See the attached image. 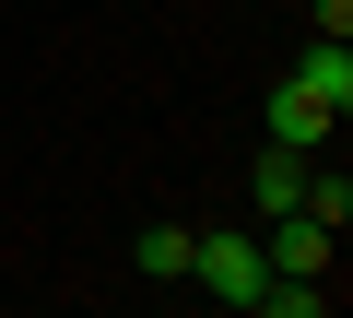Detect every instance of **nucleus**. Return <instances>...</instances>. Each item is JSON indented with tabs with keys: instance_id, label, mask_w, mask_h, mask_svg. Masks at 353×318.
Returning <instances> with one entry per match:
<instances>
[{
	"instance_id": "f257e3e1",
	"label": "nucleus",
	"mask_w": 353,
	"mask_h": 318,
	"mask_svg": "<svg viewBox=\"0 0 353 318\" xmlns=\"http://www.w3.org/2000/svg\"><path fill=\"white\" fill-rule=\"evenodd\" d=\"M189 271H201V283H212L236 318L271 295V259H259V236H236V224H224V236H189Z\"/></svg>"
},
{
	"instance_id": "f03ea898",
	"label": "nucleus",
	"mask_w": 353,
	"mask_h": 318,
	"mask_svg": "<svg viewBox=\"0 0 353 318\" xmlns=\"http://www.w3.org/2000/svg\"><path fill=\"white\" fill-rule=\"evenodd\" d=\"M259 130H271L283 153H330V130H341V118H330L306 83H271V118H259Z\"/></svg>"
},
{
	"instance_id": "7ed1b4c3",
	"label": "nucleus",
	"mask_w": 353,
	"mask_h": 318,
	"mask_svg": "<svg viewBox=\"0 0 353 318\" xmlns=\"http://www.w3.org/2000/svg\"><path fill=\"white\" fill-rule=\"evenodd\" d=\"M259 259H271V283H318V271H330V224H318V212H283Z\"/></svg>"
},
{
	"instance_id": "20e7f679",
	"label": "nucleus",
	"mask_w": 353,
	"mask_h": 318,
	"mask_svg": "<svg viewBox=\"0 0 353 318\" xmlns=\"http://www.w3.org/2000/svg\"><path fill=\"white\" fill-rule=\"evenodd\" d=\"M283 83H306V95L341 118V106H353V48H341V36H306V59H294Z\"/></svg>"
},
{
	"instance_id": "39448f33",
	"label": "nucleus",
	"mask_w": 353,
	"mask_h": 318,
	"mask_svg": "<svg viewBox=\"0 0 353 318\" xmlns=\"http://www.w3.org/2000/svg\"><path fill=\"white\" fill-rule=\"evenodd\" d=\"M306 166H318V153H283V141H271V153H259V177H248L259 212H294V201H306Z\"/></svg>"
},
{
	"instance_id": "423d86ee",
	"label": "nucleus",
	"mask_w": 353,
	"mask_h": 318,
	"mask_svg": "<svg viewBox=\"0 0 353 318\" xmlns=\"http://www.w3.org/2000/svg\"><path fill=\"white\" fill-rule=\"evenodd\" d=\"M141 283H189V224H141Z\"/></svg>"
},
{
	"instance_id": "0eeeda50",
	"label": "nucleus",
	"mask_w": 353,
	"mask_h": 318,
	"mask_svg": "<svg viewBox=\"0 0 353 318\" xmlns=\"http://www.w3.org/2000/svg\"><path fill=\"white\" fill-rule=\"evenodd\" d=\"M248 318H330V306H318V283H271V295H259Z\"/></svg>"
}]
</instances>
